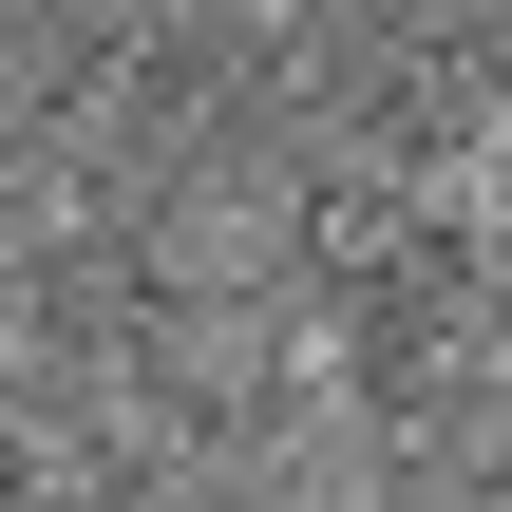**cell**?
Masks as SVG:
<instances>
[{"label": "cell", "mask_w": 512, "mask_h": 512, "mask_svg": "<svg viewBox=\"0 0 512 512\" xmlns=\"http://www.w3.org/2000/svg\"><path fill=\"white\" fill-rule=\"evenodd\" d=\"M456 209H475V228H494V247H512V95H494V114H475V152H456Z\"/></svg>", "instance_id": "obj_1"}]
</instances>
